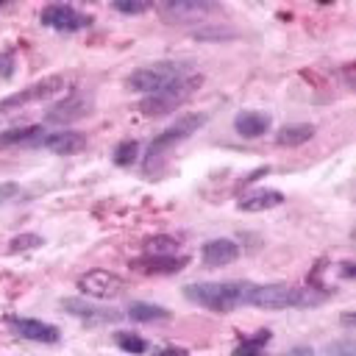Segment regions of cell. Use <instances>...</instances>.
Listing matches in <instances>:
<instances>
[{"instance_id": "1", "label": "cell", "mask_w": 356, "mask_h": 356, "mask_svg": "<svg viewBox=\"0 0 356 356\" xmlns=\"http://www.w3.org/2000/svg\"><path fill=\"white\" fill-rule=\"evenodd\" d=\"M328 295L317 286H289V284H250L248 286V306L281 312V309H312L325 303Z\"/></svg>"}, {"instance_id": "2", "label": "cell", "mask_w": 356, "mask_h": 356, "mask_svg": "<svg viewBox=\"0 0 356 356\" xmlns=\"http://www.w3.org/2000/svg\"><path fill=\"white\" fill-rule=\"evenodd\" d=\"M248 286H250L248 281H200V284H186L184 298L209 312L228 314V312L245 306Z\"/></svg>"}, {"instance_id": "3", "label": "cell", "mask_w": 356, "mask_h": 356, "mask_svg": "<svg viewBox=\"0 0 356 356\" xmlns=\"http://www.w3.org/2000/svg\"><path fill=\"white\" fill-rule=\"evenodd\" d=\"M200 125H206V114H184L181 120H175L167 131H161L150 145H147V153H145V175H153L159 172V164L164 161V156L184 139H189Z\"/></svg>"}, {"instance_id": "4", "label": "cell", "mask_w": 356, "mask_h": 356, "mask_svg": "<svg viewBox=\"0 0 356 356\" xmlns=\"http://www.w3.org/2000/svg\"><path fill=\"white\" fill-rule=\"evenodd\" d=\"M200 83H203L200 75H184V78L167 83L164 89H159V92H153V95H145L142 103H139V111H142L145 117H164V114H172L178 106H184V103L195 95V89H197Z\"/></svg>"}, {"instance_id": "5", "label": "cell", "mask_w": 356, "mask_h": 356, "mask_svg": "<svg viewBox=\"0 0 356 356\" xmlns=\"http://www.w3.org/2000/svg\"><path fill=\"white\" fill-rule=\"evenodd\" d=\"M189 75V67L181 64V61H156V64H147V67H139L134 70L128 78H125V86L131 92H145V95H153L159 89H164L167 83L178 81Z\"/></svg>"}, {"instance_id": "6", "label": "cell", "mask_w": 356, "mask_h": 356, "mask_svg": "<svg viewBox=\"0 0 356 356\" xmlns=\"http://www.w3.org/2000/svg\"><path fill=\"white\" fill-rule=\"evenodd\" d=\"M64 89H67V81H64L61 75H47V78H42V81L31 83L28 89L3 97V100H0V114L8 111V108L28 106V103H42V100H47V97H53V95H58V92H64Z\"/></svg>"}, {"instance_id": "7", "label": "cell", "mask_w": 356, "mask_h": 356, "mask_svg": "<svg viewBox=\"0 0 356 356\" xmlns=\"http://www.w3.org/2000/svg\"><path fill=\"white\" fill-rule=\"evenodd\" d=\"M92 106H95L92 95H86V92H72L70 97H64V100H58V103H53V106L47 108L44 122H50V125H70V122H78V120L89 117Z\"/></svg>"}, {"instance_id": "8", "label": "cell", "mask_w": 356, "mask_h": 356, "mask_svg": "<svg viewBox=\"0 0 356 356\" xmlns=\"http://www.w3.org/2000/svg\"><path fill=\"white\" fill-rule=\"evenodd\" d=\"M42 25L44 28H53V31H64V33H72V31H83L92 25V17L89 14H81L78 8L67 6V3H53V6H44L42 14H39Z\"/></svg>"}, {"instance_id": "9", "label": "cell", "mask_w": 356, "mask_h": 356, "mask_svg": "<svg viewBox=\"0 0 356 356\" xmlns=\"http://www.w3.org/2000/svg\"><path fill=\"white\" fill-rule=\"evenodd\" d=\"M78 289L95 300H111L117 295H122L125 289V281L117 275V273H108V270H89L78 278Z\"/></svg>"}, {"instance_id": "10", "label": "cell", "mask_w": 356, "mask_h": 356, "mask_svg": "<svg viewBox=\"0 0 356 356\" xmlns=\"http://www.w3.org/2000/svg\"><path fill=\"white\" fill-rule=\"evenodd\" d=\"M6 325L11 328V334H17V337H22V339H31V342L53 345V342H58V339H61V331H58L53 323H44V320L8 314V317H6Z\"/></svg>"}, {"instance_id": "11", "label": "cell", "mask_w": 356, "mask_h": 356, "mask_svg": "<svg viewBox=\"0 0 356 356\" xmlns=\"http://www.w3.org/2000/svg\"><path fill=\"white\" fill-rule=\"evenodd\" d=\"M61 309H64L67 314H72V317L89 323V325H108V323L122 320V312L106 309V306H95V303L83 300V298H64V300H61Z\"/></svg>"}, {"instance_id": "12", "label": "cell", "mask_w": 356, "mask_h": 356, "mask_svg": "<svg viewBox=\"0 0 356 356\" xmlns=\"http://www.w3.org/2000/svg\"><path fill=\"white\" fill-rule=\"evenodd\" d=\"M189 264L186 256H139L131 261V267L136 273H145V275H172V273H181L184 267Z\"/></svg>"}, {"instance_id": "13", "label": "cell", "mask_w": 356, "mask_h": 356, "mask_svg": "<svg viewBox=\"0 0 356 356\" xmlns=\"http://www.w3.org/2000/svg\"><path fill=\"white\" fill-rule=\"evenodd\" d=\"M42 147L56 153V156H72V153H81L86 147V134L81 131H56V134H47L42 139Z\"/></svg>"}, {"instance_id": "14", "label": "cell", "mask_w": 356, "mask_h": 356, "mask_svg": "<svg viewBox=\"0 0 356 356\" xmlns=\"http://www.w3.org/2000/svg\"><path fill=\"white\" fill-rule=\"evenodd\" d=\"M200 259H203V264L211 267V270H214V267H228L231 261L239 259V245H236L234 239H211V242L203 245Z\"/></svg>"}, {"instance_id": "15", "label": "cell", "mask_w": 356, "mask_h": 356, "mask_svg": "<svg viewBox=\"0 0 356 356\" xmlns=\"http://www.w3.org/2000/svg\"><path fill=\"white\" fill-rule=\"evenodd\" d=\"M47 136L44 125H25V128H8L0 134V150L6 147H42V139Z\"/></svg>"}, {"instance_id": "16", "label": "cell", "mask_w": 356, "mask_h": 356, "mask_svg": "<svg viewBox=\"0 0 356 356\" xmlns=\"http://www.w3.org/2000/svg\"><path fill=\"white\" fill-rule=\"evenodd\" d=\"M164 14L170 19H178V22H192V19H200L206 14H211L217 6L214 3H203V0H170L161 6Z\"/></svg>"}, {"instance_id": "17", "label": "cell", "mask_w": 356, "mask_h": 356, "mask_svg": "<svg viewBox=\"0 0 356 356\" xmlns=\"http://www.w3.org/2000/svg\"><path fill=\"white\" fill-rule=\"evenodd\" d=\"M234 128L245 139H259L270 131V114H264V111H239L234 117Z\"/></svg>"}, {"instance_id": "18", "label": "cell", "mask_w": 356, "mask_h": 356, "mask_svg": "<svg viewBox=\"0 0 356 356\" xmlns=\"http://www.w3.org/2000/svg\"><path fill=\"white\" fill-rule=\"evenodd\" d=\"M284 203V192L278 189H253V192H245L239 197V211H267V209H275Z\"/></svg>"}, {"instance_id": "19", "label": "cell", "mask_w": 356, "mask_h": 356, "mask_svg": "<svg viewBox=\"0 0 356 356\" xmlns=\"http://www.w3.org/2000/svg\"><path fill=\"white\" fill-rule=\"evenodd\" d=\"M314 136V125L309 122H295V125H284L278 134H275V142L281 147H298L303 142H309Z\"/></svg>"}, {"instance_id": "20", "label": "cell", "mask_w": 356, "mask_h": 356, "mask_svg": "<svg viewBox=\"0 0 356 356\" xmlns=\"http://www.w3.org/2000/svg\"><path fill=\"white\" fill-rule=\"evenodd\" d=\"M125 317H131L134 323H156V320H170L172 314L164 309V306H156V303H145V300H134L125 312Z\"/></svg>"}, {"instance_id": "21", "label": "cell", "mask_w": 356, "mask_h": 356, "mask_svg": "<svg viewBox=\"0 0 356 356\" xmlns=\"http://www.w3.org/2000/svg\"><path fill=\"white\" fill-rule=\"evenodd\" d=\"M270 339H273V334H270L267 328H261V331H256L253 337H248L245 342H239L236 350H234V356H261Z\"/></svg>"}, {"instance_id": "22", "label": "cell", "mask_w": 356, "mask_h": 356, "mask_svg": "<svg viewBox=\"0 0 356 356\" xmlns=\"http://www.w3.org/2000/svg\"><path fill=\"white\" fill-rule=\"evenodd\" d=\"M178 239L175 236H167V234H161V236H153V239H147L145 242V253L147 256H175L178 253Z\"/></svg>"}, {"instance_id": "23", "label": "cell", "mask_w": 356, "mask_h": 356, "mask_svg": "<svg viewBox=\"0 0 356 356\" xmlns=\"http://www.w3.org/2000/svg\"><path fill=\"white\" fill-rule=\"evenodd\" d=\"M136 156H139V142L136 139H122L114 147V153H111V159H114L117 167H131L136 161Z\"/></svg>"}, {"instance_id": "24", "label": "cell", "mask_w": 356, "mask_h": 356, "mask_svg": "<svg viewBox=\"0 0 356 356\" xmlns=\"http://www.w3.org/2000/svg\"><path fill=\"white\" fill-rule=\"evenodd\" d=\"M114 339H117L120 350H125L128 356H142V353L147 350V342H145L139 334H131V331H117V334H114Z\"/></svg>"}, {"instance_id": "25", "label": "cell", "mask_w": 356, "mask_h": 356, "mask_svg": "<svg viewBox=\"0 0 356 356\" xmlns=\"http://www.w3.org/2000/svg\"><path fill=\"white\" fill-rule=\"evenodd\" d=\"M42 245H44V239L39 234H19V236H14L8 242V250L11 253H28V250H36Z\"/></svg>"}, {"instance_id": "26", "label": "cell", "mask_w": 356, "mask_h": 356, "mask_svg": "<svg viewBox=\"0 0 356 356\" xmlns=\"http://www.w3.org/2000/svg\"><path fill=\"white\" fill-rule=\"evenodd\" d=\"M114 8L120 11V14H145L147 8H150V3H145V0H117L114 3Z\"/></svg>"}, {"instance_id": "27", "label": "cell", "mask_w": 356, "mask_h": 356, "mask_svg": "<svg viewBox=\"0 0 356 356\" xmlns=\"http://www.w3.org/2000/svg\"><path fill=\"white\" fill-rule=\"evenodd\" d=\"M325 356H353V342L350 339H339V342L325 348Z\"/></svg>"}, {"instance_id": "28", "label": "cell", "mask_w": 356, "mask_h": 356, "mask_svg": "<svg viewBox=\"0 0 356 356\" xmlns=\"http://www.w3.org/2000/svg\"><path fill=\"white\" fill-rule=\"evenodd\" d=\"M19 192H22L19 184H14V181H3V184H0V206H3V203H11Z\"/></svg>"}, {"instance_id": "29", "label": "cell", "mask_w": 356, "mask_h": 356, "mask_svg": "<svg viewBox=\"0 0 356 356\" xmlns=\"http://www.w3.org/2000/svg\"><path fill=\"white\" fill-rule=\"evenodd\" d=\"M11 75H14V56L11 53H3L0 56V78L8 81Z\"/></svg>"}, {"instance_id": "30", "label": "cell", "mask_w": 356, "mask_h": 356, "mask_svg": "<svg viewBox=\"0 0 356 356\" xmlns=\"http://www.w3.org/2000/svg\"><path fill=\"white\" fill-rule=\"evenodd\" d=\"M156 356H189V350H186V348H164V350H159Z\"/></svg>"}, {"instance_id": "31", "label": "cell", "mask_w": 356, "mask_h": 356, "mask_svg": "<svg viewBox=\"0 0 356 356\" xmlns=\"http://www.w3.org/2000/svg\"><path fill=\"white\" fill-rule=\"evenodd\" d=\"M286 356H317V353H314L309 345H298V348H292Z\"/></svg>"}, {"instance_id": "32", "label": "cell", "mask_w": 356, "mask_h": 356, "mask_svg": "<svg viewBox=\"0 0 356 356\" xmlns=\"http://www.w3.org/2000/svg\"><path fill=\"white\" fill-rule=\"evenodd\" d=\"M342 275H345V278L353 275V264H350V261H342Z\"/></svg>"}, {"instance_id": "33", "label": "cell", "mask_w": 356, "mask_h": 356, "mask_svg": "<svg viewBox=\"0 0 356 356\" xmlns=\"http://www.w3.org/2000/svg\"><path fill=\"white\" fill-rule=\"evenodd\" d=\"M342 325H348V328L353 325V314H350V312H345V314H342Z\"/></svg>"}]
</instances>
